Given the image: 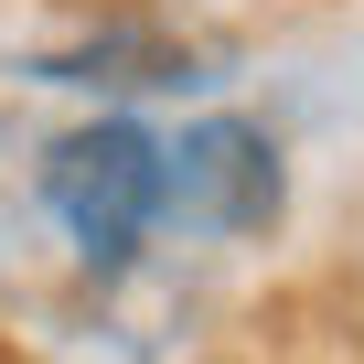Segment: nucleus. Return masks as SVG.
Here are the masks:
<instances>
[{"label": "nucleus", "mask_w": 364, "mask_h": 364, "mask_svg": "<svg viewBox=\"0 0 364 364\" xmlns=\"http://www.w3.org/2000/svg\"><path fill=\"white\" fill-rule=\"evenodd\" d=\"M43 204H54V225H65L97 268H118V257H139V236L171 215V150H161L150 129H129V118L65 129V139L43 150Z\"/></svg>", "instance_id": "nucleus-1"}, {"label": "nucleus", "mask_w": 364, "mask_h": 364, "mask_svg": "<svg viewBox=\"0 0 364 364\" xmlns=\"http://www.w3.org/2000/svg\"><path fill=\"white\" fill-rule=\"evenodd\" d=\"M171 204L193 215L204 236H257V225L279 215V150H268L247 118L182 129V150H171Z\"/></svg>", "instance_id": "nucleus-2"}]
</instances>
